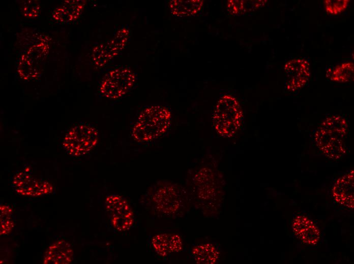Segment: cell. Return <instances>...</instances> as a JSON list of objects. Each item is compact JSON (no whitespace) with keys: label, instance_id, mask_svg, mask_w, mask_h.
<instances>
[{"label":"cell","instance_id":"21","mask_svg":"<svg viewBox=\"0 0 354 264\" xmlns=\"http://www.w3.org/2000/svg\"><path fill=\"white\" fill-rule=\"evenodd\" d=\"M152 245L156 253L161 256H165L169 252V234H160L154 236Z\"/></svg>","mask_w":354,"mask_h":264},{"label":"cell","instance_id":"17","mask_svg":"<svg viewBox=\"0 0 354 264\" xmlns=\"http://www.w3.org/2000/svg\"><path fill=\"white\" fill-rule=\"evenodd\" d=\"M266 1L230 0L227 4V12L231 15H243L263 7Z\"/></svg>","mask_w":354,"mask_h":264},{"label":"cell","instance_id":"3","mask_svg":"<svg viewBox=\"0 0 354 264\" xmlns=\"http://www.w3.org/2000/svg\"><path fill=\"white\" fill-rule=\"evenodd\" d=\"M243 112L237 100L231 95H224L218 101L213 116L217 132L221 136L230 137L240 129Z\"/></svg>","mask_w":354,"mask_h":264},{"label":"cell","instance_id":"24","mask_svg":"<svg viewBox=\"0 0 354 264\" xmlns=\"http://www.w3.org/2000/svg\"><path fill=\"white\" fill-rule=\"evenodd\" d=\"M182 243L181 238L175 234H169V252H178L181 250Z\"/></svg>","mask_w":354,"mask_h":264},{"label":"cell","instance_id":"12","mask_svg":"<svg viewBox=\"0 0 354 264\" xmlns=\"http://www.w3.org/2000/svg\"><path fill=\"white\" fill-rule=\"evenodd\" d=\"M292 229L294 235L304 243L315 244L320 238L317 227L305 216H298L293 219Z\"/></svg>","mask_w":354,"mask_h":264},{"label":"cell","instance_id":"11","mask_svg":"<svg viewBox=\"0 0 354 264\" xmlns=\"http://www.w3.org/2000/svg\"><path fill=\"white\" fill-rule=\"evenodd\" d=\"M46 45L40 43L34 45L27 53V55L22 57L19 63V72L23 77L26 79L35 77L39 74V61L43 60L42 59L47 53Z\"/></svg>","mask_w":354,"mask_h":264},{"label":"cell","instance_id":"5","mask_svg":"<svg viewBox=\"0 0 354 264\" xmlns=\"http://www.w3.org/2000/svg\"><path fill=\"white\" fill-rule=\"evenodd\" d=\"M135 79V74L128 68L115 69L105 76L100 86V91L110 98L121 97L132 88Z\"/></svg>","mask_w":354,"mask_h":264},{"label":"cell","instance_id":"13","mask_svg":"<svg viewBox=\"0 0 354 264\" xmlns=\"http://www.w3.org/2000/svg\"><path fill=\"white\" fill-rule=\"evenodd\" d=\"M71 245L64 240H60L51 244L43 256L44 263H70L73 259Z\"/></svg>","mask_w":354,"mask_h":264},{"label":"cell","instance_id":"22","mask_svg":"<svg viewBox=\"0 0 354 264\" xmlns=\"http://www.w3.org/2000/svg\"><path fill=\"white\" fill-rule=\"evenodd\" d=\"M349 0H326L323 2L326 11L329 14L337 15L347 8Z\"/></svg>","mask_w":354,"mask_h":264},{"label":"cell","instance_id":"16","mask_svg":"<svg viewBox=\"0 0 354 264\" xmlns=\"http://www.w3.org/2000/svg\"><path fill=\"white\" fill-rule=\"evenodd\" d=\"M354 65L352 62H345L327 71V77L332 81L346 83L353 79Z\"/></svg>","mask_w":354,"mask_h":264},{"label":"cell","instance_id":"2","mask_svg":"<svg viewBox=\"0 0 354 264\" xmlns=\"http://www.w3.org/2000/svg\"><path fill=\"white\" fill-rule=\"evenodd\" d=\"M170 123L171 113L167 108L157 105L148 107L139 115L132 136L138 142L152 141L162 136Z\"/></svg>","mask_w":354,"mask_h":264},{"label":"cell","instance_id":"6","mask_svg":"<svg viewBox=\"0 0 354 264\" xmlns=\"http://www.w3.org/2000/svg\"><path fill=\"white\" fill-rule=\"evenodd\" d=\"M105 207L109 214L110 222L117 230L129 229L134 222V214L128 201L123 197L111 194L105 200Z\"/></svg>","mask_w":354,"mask_h":264},{"label":"cell","instance_id":"8","mask_svg":"<svg viewBox=\"0 0 354 264\" xmlns=\"http://www.w3.org/2000/svg\"><path fill=\"white\" fill-rule=\"evenodd\" d=\"M129 31L123 28L120 30L115 37L105 44L96 46L93 53L95 63L102 66L116 55L126 45L129 36Z\"/></svg>","mask_w":354,"mask_h":264},{"label":"cell","instance_id":"4","mask_svg":"<svg viewBox=\"0 0 354 264\" xmlns=\"http://www.w3.org/2000/svg\"><path fill=\"white\" fill-rule=\"evenodd\" d=\"M98 133L96 129L88 124H78L66 134L63 147L68 154L80 156L87 153L97 144Z\"/></svg>","mask_w":354,"mask_h":264},{"label":"cell","instance_id":"10","mask_svg":"<svg viewBox=\"0 0 354 264\" xmlns=\"http://www.w3.org/2000/svg\"><path fill=\"white\" fill-rule=\"evenodd\" d=\"M332 191L337 202L344 206L353 208V170L339 178L335 182Z\"/></svg>","mask_w":354,"mask_h":264},{"label":"cell","instance_id":"23","mask_svg":"<svg viewBox=\"0 0 354 264\" xmlns=\"http://www.w3.org/2000/svg\"><path fill=\"white\" fill-rule=\"evenodd\" d=\"M29 1L26 3V5L24 6L22 11L24 14L29 17H36L38 15L39 12V5L36 2Z\"/></svg>","mask_w":354,"mask_h":264},{"label":"cell","instance_id":"14","mask_svg":"<svg viewBox=\"0 0 354 264\" xmlns=\"http://www.w3.org/2000/svg\"><path fill=\"white\" fill-rule=\"evenodd\" d=\"M153 201L157 210L165 214H171L179 206V199L174 188L165 186L155 193Z\"/></svg>","mask_w":354,"mask_h":264},{"label":"cell","instance_id":"1","mask_svg":"<svg viewBox=\"0 0 354 264\" xmlns=\"http://www.w3.org/2000/svg\"><path fill=\"white\" fill-rule=\"evenodd\" d=\"M348 124L342 116L334 115L326 118L314 134L316 145L327 157L333 160L341 158L345 153V141Z\"/></svg>","mask_w":354,"mask_h":264},{"label":"cell","instance_id":"15","mask_svg":"<svg viewBox=\"0 0 354 264\" xmlns=\"http://www.w3.org/2000/svg\"><path fill=\"white\" fill-rule=\"evenodd\" d=\"M203 2L201 0H172L169 3L171 13L177 16H191L201 10Z\"/></svg>","mask_w":354,"mask_h":264},{"label":"cell","instance_id":"20","mask_svg":"<svg viewBox=\"0 0 354 264\" xmlns=\"http://www.w3.org/2000/svg\"><path fill=\"white\" fill-rule=\"evenodd\" d=\"M1 235H6L14 225V217L12 208L6 205H1Z\"/></svg>","mask_w":354,"mask_h":264},{"label":"cell","instance_id":"18","mask_svg":"<svg viewBox=\"0 0 354 264\" xmlns=\"http://www.w3.org/2000/svg\"><path fill=\"white\" fill-rule=\"evenodd\" d=\"M67 5L58 8L54 14V18L63 22L76 19L84 7L85 1H67Z\"/></svg>","mask_w":354,"mask_h":264},{"label":"cell","instance_id":"19","mask_svg":"<svg viewBox=\"0 0 354 264\" xmlns=\"http://www.w3.org/2000/svg\"><path fill=\"white\" fill-rule=\"evenodd\" d=\"M192 254L199 263H214L217 260L218 252L211 244H202L195 247Z\"/></svg>","mask_w":354,"mask_h":264},{"label":"cell","instance_id":"9","mask_svg":"<svg viewBox=\"0 0 354 264\" xmlns=\"http://www.w3.org/2000/svg\"><path fill=\"white\" fill-rule=\"evenodd\" d=\"M11 186L20 194L36 196L51 192L52 188L45 181H39L24 172H20L14 177Z\"/></svg>","mask_w":354,"mask_h":264},{"label":"cell","instance_id":"7","mask_svg":"<svg viewBox=\"0 0 354 264\" xmlns=\"http://www.w3.org/2000/svg\"><path fill=\"white\" fill-rule=\"evenodd\" d=\"M285 87L290 92L304 87L310 75V63L306 59L297 58L288 61L284 65Z\"/></svg>","mask_w":354,"mask_h":264}]
</instances>
